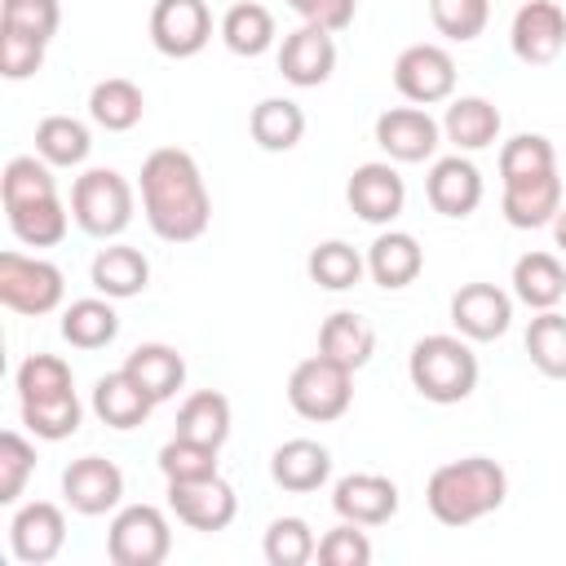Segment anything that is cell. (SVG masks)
Listing matches in <instances>:
<instances>
[{"label":"cell","instance_id":"1","mask_svg":"<svg viewBox=\"0 0 566 566\" xmlns=\"http://www.w3.org/2000/svg\"><path fill=\"white\" fill-rule=\"evenodd\" d=\"M142 208L164 243H195L212 221V199L190 150L159 146L142 164Z\"/></svg>","mask_w":566,"mask_h":566},{"label":"cell","instance_id":"2","mask_svg":"<svg viewBox=\"0 0 566 566\" xmlns=\"http://www.w3.org/2000/svg\"><path fill=\"white\" fill-rule=\"evenodd\" d=\"M504 495H509V478L491 455H464V460L438 464L424 482V504L442 526H469L495 513Z\"/></svg>","mask_w":566,"mask_h":566},{"label":"cell","instance_id":"3","mask_svg":"<svg viewBox=\"0 0 566 566\" xmlns=\"http://www.w3.org/2000/svg\"><path fill=\"white\" fill-rule=\"evenodd\" d=\"M407 376H411V389L438 407H451V402H464L473 389H478V354L469 349L464 336H447V332H433V336H420L407 354Z\"/></svg>","mask_w":566,"mask_h":566},{"label":"cell","instance_id":"4","mask_svg":"<svg viewBox=\"0 0 566 566\" xmlns=\"http://www.w3.org/2000/svg\"><path fill=\"white\" fill-rule=\"evenodd\" d=\"M71 217L93 239H115L133 221V186L115 168H88L71 186Z\"/></svg>","mask_w":566,"mask_h":566},{"label":"cell","instance_id":"5","mask_svg":"<svg viewBox=\"0 0 566 566\" xmlns=\"http://www.w3.org/2000/svg\"><path fill=\"white\" fill-rule=\"evenodd\" d=\"M287 402L301 420H314V424H332L349 411L354 402V371L332 363L327 354H314L305 363L292 367L287 376Z\"/></svg>","mask_w":566,"mask_h":566},{"label":"cell","instance_id":"6","mask_svg":"<svg viewBox=\"0 0 566 566\" xmlns=\"http://www.w3.org/2000/svg\"><path fill=\"white\" fill-rule=\"evenodd\" d=\"M66 296V279L53 261L44 256H22V252H0V305L27 318L53 314Z\"/></svg>","mask_w":566,"mask_h":566},{"label":"cell","instance_id":"7","mask_svg":"<svg viewBox=\"0 0 566 566\" xmlns=\"http://www.w3.org/2000/svg\"><path fill=\"white\" fill-rule=\"evenodd\" d=\"M168 553H172V531L155 504H128L111 517L106 557L115 566H159Z\"/></svg>","mask_w":566,"mask_h":566},{"label":"cell","instance_id":"8","mask_svg":"<svg viewBox=\"0 0 566 566\" xmlns=\"http://www.w3.org/2000/svg\"><path fill=\"white\" fill-rule=\"evenodd\" d=\"M394 88L411 106H433L455 93V57L442 44H407L394 62Z\"/></svg>","mask_w":566,"mask_h":566},{"label":"cell","instance_id":"9","mask_svg":"<svg viewBox=\"0 0 566 566\" xmlns=\"http://www.w3.org/2000/svg\"><path fill=\"white\" fill-rule=\"evenodd\" d=\"M168 509L190 531L217 535V531H226L234 522L239 495L221 473H212V478H199V482H168Z\"/></svg>","mask_w":566,"mask_h":566},{"label":"cell","instance_id":"10","mask_svg":"<svg viewBox=\"0 0 566 566\" xmlns=\"http://www.w3.org/2000/svg\"><path fill=\"white\" fill-rule=\"evenodd\" d=\"M509 44L517 53V62L526 66H548L562 57L566 49V9L557 0H526L513 13L509 27Z\"/></svg>","mask_w":566,"mask_h":566},{"label":"cell","instance_id":"11","mask_svg":"<svg viewBox=\"0 0 566 566\" xmlns=\"http://www.w3.org/2000/svg\"><path fill=\"white\" fill-rule=\"evenodd\" d=\"M212 40V13L203 0H155L150 44L164 57H195Z\"/></svg>","mask_w":566,"mask_h":566},{"label":"cell","instance_id":"12","mask_svg":"<svg viewBox=\"0 0 566 566\" xmlns=\"http://www.w3.org/2000/svg\"><path fill=\"white\" fill-rule=\"evenodd\" d=\"M442 142V124L424 106H389L376 115V146L394 164H424Z\"/></svg>","mask_w":566,"mask_h":566},{"label":"cell","instance_id":"13","mask_svg":"<svg viewBox=\"0 0 566 566\" xmlns=\"http://www.w3.org/2000/svg\"><path fill=\"white\" fill-rule=\"evenodd\" d=\"M62 495L80 517H102L124 500V473L106 455H80L62 469Z\"/></svg>","mask_w":566,"mask_h":566},{"label":"cell","instance_id":"14","mask_svg":"<svg viewBox=\"0 0 566 566\" xmlns=\"http://www.w3.org/2000/svg\"><path fill=\"white\" fill-rule=\"evenodd\" d=\"M345 199L367 226H389L407 203V181L398 177V168L389 159H371L349 172Z\"/></svg>","mask_w":566,"mask_h":566},{"label":"cell","instance_id":"15","mask_svg":"<svg viewBox=\"0 0 566 566\" xmlns=\"http://www.w3.org/2000/svg\"><path fill=\"white\" fill-rule=\"evenodd\" d=\"M62 544H66V517H62L57 504L31 500V504H22L13 513V522H9V548H13V557L22 566L53 562L62 553Z\"/></svg>","mask_w":566,"mask_h":566},{"label":"cell","instance_id":"16","mask_svg":"<svg viewBox=\"0 0 566 566\" xmlns=\"http://www.w3.org/2000/svg\"><path fill=\"white\" fill-rule=\"evenodd\" d=\"M279 71L296 88L327 84L332 71H336V40H332V31H323L314 22H301L296 31H287L283 49H279Z\"/></svg>","mask_w":566,"mask_h":566},{"label":"cell","instance_id":"17","mask_svg":"<svg viewBox=\"0 0 566 566\" xmlns=\"http://www.w3.org/2000/svg\"><path fill=\"white\" fill-rule=\"evenodd\" d=\"M451 323L464 340H495L513 323V296L495 283H464L451 296Z\"/></svg>","mask_w":566,"mask_h":566},{"label":"cell","instance_id":"18","mask_svg":"<svg viewBox=\"0 0 566 566\" xmlns=\"http://www.w3.org/2000/svg\"><path fill=\"white\" fill-rule=\"evenodd\" d=\"M332 509L358 526H385L398 513V486L385 473H345L332 491Z\"/></svg>","mask_w":566,"mask_h":566},{"label":"cell","instance_id":"19","mask_svg":"<svg viewBox=\"0 0 566 566\" xmlns=\"http://www.w3.org/2000/svg\"><path fill=\"white\" fill-rule=\"evenodd\" d=\"M424 195L433 203V212L442 217H469L478 203H482V172L473 159H464L460 150L447 155V159H433L429 177H424Z\"/></svg>","mask_w":566,"mask_h":566},{"label":"cell","instance_id":"20","mask_svg":"<svg viewBox=\"0 0 566 566\" xmlns=\"http://www.w3.org/2000/svg\"><path fill=\"white\" fill-rule=\"evenodd\" d=\"M270 478L292 495H310L332 478V451L314 438H287L270 455Z\"/></svg>","mask_w":566,"mask_h":566},{"label":"cell","instance_id":"21","mask_svg":"<svg viewBox=\"0 0 566 566\" xmlns=\"http://www.w3.org/2000/svg\"><path fill=\"white\" fill-rule=\"evenodd\" d=\"M500 208H504V221L513 230H539V226H548L562 212V177H557V168L553 172H539V177H526V181H509Z\"/></svg>","mask_w":566,"mask_h":566},{"label":"cell","instance_id":"22","mask_svg":"<svg viewBox=\"0 0 566 566\" xmlns=\"http://www.w3.org/2000/svg\"><path fill=\"white\" fill-rule=\"evenodd\" d=\"M424 270V248L416 243V234L407 230H380L367 248V274L385 287V292H398L407 283H416Z\"/></svg>","mask_w":566,"mask_h":566},{"label":"cell","instance_id":"23","mask_svg":"<svg viewBox=\"0 0 566 566\" xmlns=\"http://www.w3.org/2000/svg\"><path fill=\"white\" fill-rule=\"evenodd\" d=\"M93 411L102 424L111 429H137L146 424V416L155 411V398L119 367V371H106L97 385H93Z\"/></svg>","mask_w":566,"mask_h":566},{"label":"cell","instance_id":"24","mask_svg":"<svg viewBox=\"0 0 566 566\" xmlns=\"http://www.w3.org/2000/svg\"><path fill=\"white\" fill-rule=\"evenodd\" d=\"M318 354H327L332 363L358 371V367H367L371 354H376V327H371L363 314H354V310H336V314H327L323 327H318Z\"/></svg>","mask_w":566,"mask_h":566},{"label":"cell","instance_id":"25","mask_svg":"<svg viewBox=\"0 0 566 566\" xmlns=\"http://www.w3.org/2000/svg\"><path fill=\"white\" fill-rule=\"evenodd\" d=\"M88 279H93V287H97L102 296L128 301V296L146 292V283H150V261H146L137 248H128V243H111V248H102V252L93 256Z\"/></svg>","mask_w":566,"mask_h":566},{"label":"cell","instance_id":"26","mask_svg":"<svg viewBox=\"0 0 566 566\" xmlns=\"http://www.w3.org/2000/svg\"><path fill=\"white\" fill-rule=\"evenodd\" d=\"M500 111L486 102V97H451L447 115H442V137L469 155V150H486L495 137H500Z\"/></svg>","mask_w":566,"mask_h":566},{"label":"cell","instance_id":"27","mask_svg":"<svg viewBox=\"0 0 566 566\" xmlns=\"http://www.w3.org/2000/svg\"><path fill=\"white\" fill-rule=\"evenodd\" d=\"M124 371H128L155 402H168V398L181 389V380H186V358H181L172 345H164V340H146V345H137V349L124 358Z\"/></svg>","mask_w":566,"mask_h":566},{"label":"cell","instance_id":"28","mask_svg":"<svg viewBox=\"0 0 566 566\" xmlns=\"http://www.w3.org/2000/svg\"><path fill=\"white\" fill-rule=\"evenodd\" d=\"M88 115H93V124L106 128V133H128V128H137L142 115H146V93H142L133 80L111 75V80L93 84V93H88Z\"/></svg>","mask_w":566,"mask_h":566},{"label":"cell","instance_id":"29","mask_svg":"<svg viewBox=\"0 0 566 566\" xmlns=\"http://www.w3.org/2000/svg\"><path fill=\"white\" fill-rule=\"evenodd\" d=\"M248 133L261 150L279 155V150H292L301 137H305V111L292 102V97H261L248 115Z\"/></svg>","mask_w":566,"mask_h":566},{"label":"cell","instance_id":"30","mask_svg":"<svg viewBox=\"0 0 566 566\" xmlns=\"http://www.w3.org/2000/svg\"><path fill=\"white\" fill-rule=\"evenodd\" d=\"M513 296L531 310H553L566 296V270L553 252H526L513 261Z\"/></svg>","mask_w":566,"mask_h":566},{"label":"cell","instance_id":"31","mask_svg":"<svg viewBox=\"0 0 566 566\" xmlns=\"http://www.w3.org/2000/svg\"><path fill=\"white\" fill-rule=\"evenodd\" d=\"M119 336V314L111 296H84L62 310V340L75 349H102Z\"/></svg>","mask_w":566,"mask_h":566},{"label":"cell","instance_id":"32","mask_svg":"<svg viewBox=\"0 0 566 566\" xmlns=\"http://www.w3.org/2000/svg\"><path fill=\"white\" fill-rule=\"evenodd\" d=\"M177 438H190V442H203V447H217L230 438V398L217 394V389H199L181 402L177 411Z\"/></svg>","mask_w":566,"mask_h":566},{"label":"cell","instance_id":"33","mask_svg":"<svg viewBox=\"0 0 566 566\" xmlns=\"http://www.w3.org/2000/svg\"><path fill=\"white\" fill-rule=\"evenodd\" d=\"M221 40L239 57H261L274 44V13L265 4H256V0H239L221 18Z\"/></svg>","mask_w":566,"mask_h":566},{"label":"cell","instance_id":"34","mask_svg":"<svg viewBox=\"0 0 566 566\" xmlns=\"http://www.w3.org/2000/svg\"><path fill=\"white\" fill-rule=\"evenodd\" d=\"M93 150V137L88 128L75 119V115H44L35 124V155L53 168H75L84 164Z\"/></svg>","mask_w":566,"mask_h":566},{"label":"cell","instance_id":"35","mask_svg":"<svg viewBox=\"0 0 566 566\" xmlns=\"http://www.w3.org/2000/svg\"><path fill=\"white\" fill-rule=\"evenodd\" d=\"M53 195H57L53 164H44L40 155H13V159L4 164V177H0V199H4V208L40 203V199H53Z\"/></svg>","mask_w":566,"mask_h":566},{"label":"cell","instance_id":"36","mask_svg":"<svg viewBox=\"0 0 566 566\" xmlns=\"http://www.w3.org/2000/svg\"><path fill=\"white\" fill-rule=\"evenodd\" d=\"M9 212V230H13V239L18 243H27V248H53V243H62L66 239V208H62V199L53 195V199H40V203H22V208H4Z\"/></svg>","mask_w":566,"mask_h":566},{"label":"cell","instance_id":"37","mask_svg":"<svg viewBox=\"0 0 566 566\" xmlns=\"http://www.w3.org/2000/svg\"><path fill=\"white\" fill-rule=\"evenodd\" d=\"M526 354L548 380H566V314L539 310L526 327Z\"/></svg>","mask_w":566,"mask_h":566},{"label":"cell","instance_id":"38","mask_svg":"<svg viewBox=\"0 0 566 566\" xmlns=\"http://www.w3.org/2000/svg\"><path fill=\"white\" fill-rule=\"evenodd\" d=\"M557 168V150L544 133H517L500 146V181H526V177H539V172H553Z\"/></svg>","mask_w":566,"mask_h":566},{"label":"cell","instance_id":"39","mask_svg":"<svg viewBox=\"0 0 566 566\" xmlns=\"http://www.w3.org/2000/svg\"><path fill=\"white\" fill-rule=\"evenodd\" d=\"M305 270H310V279H314L318 287H327V292H345V287H354V283L363 279L367 261H363L358 248H349L345 239H327V243H318V248L310 252Z\"/></svg>","mask_w":566,"mask_h":566},{"label":"cell","instance_id":"40","mask_svg":"<svg viewBox=\"0 0 566 566\" xmlns=\"http://www.w3.org/2000/svg\"><path fill=\"white\" fill-rule=\"evenodd\" d=\"M80 420H84V407H80L75 389H71V394H57V398L22 402V424H27L35 438H44V442L71 438V433L80 429Z\"/></svg>","mask_w":566,"mask_h":566},{"label":"cell","instance_id":"41","mask_svg":"<svg viewBox=\"0 0 566 566\" xmlns=\"http://www.w3.org/2000/svg\"><path fill=\"white\" fill-rule=\"evenodd\" d=\"M261 553H265L270 566H305V562H314L318 539H314V531H310L305 517H274L265 526Z\"/></svg>","mask_w":566,"mask_h":566},{"label":"cell","instance_id":"42","mask_svg":"<svg viewBox=\"0 0 566 566\" xmlns=\"http://www.w3.org/2000/svg\"><path fill=\"white\" fill-rule=\"evenodd\" d=\"M71 389H75V380H71L66 358H57V354H31V358H22V367H18V398L22 402L57 398V394H71Z\"/></svg>","mask_w":566,"mask_h":566},{"label":"cell","instance_id":"43","mask_svg":"<svg viewBox=\"0 0 566 566\" xmlns=\"http://www.w3.org/2000/svg\"><path fill=\"white\" fill-rule=\"evenodd\" d=\"M159 473L164 482H199V478H212L217 473V447H203V442H190V438H168L159 447Z\"/></svg>","mask_w":566,"mask_h":566},{"label":"cell","instance_id":"44","mask_svg":"<svg viewBox=\"0 0 566 566\" xmlns=\"http://www.w3.org/2000/svg\"><path fill=\"white\" fill-rule=\"evenodd\" d=\"M429 18L438 27V35L469 44L486 31L491 22V0H429Z\"/></svg>","mask_w":566,"mask_h":566},{"label":"cell","instance_id":"45","mask_svg":"<svg viewBox=\"0 0 566 566\" xmlns=\"http://www.w3.org/2000/svg\"><path fill=\"white\" fill-rule=\"evenodd\" d=\"M0 27L49 44L57 35V27H62V4L57 0H4L0 4Z\"/></svg>","mask_w":566,"mask_h":566},{"label":"cell","instance_id":"46","mask_svg":"<svg viewBox=\"0 0 566 566\" xmlns=\"http://www.w3.org/2000/svg\"><path fill=\"white\" fill-rule=\"evenodd\" d=\"M31 473H35V447L18 429H4L0 433V504H18Z\"/></svg>","mask_w":566,"mask_h":566},{"label":"cell","instance_id":"47","mask_svg":"<svg viewBox=\"0 0 566 566\" xmlns=\"http://www.w3.org/2000/svg\"><path fill=\"white\" fill-rule=\"evenodd\" d=\"M323 566H367L371 562V539L358 531V522H345L332 526L323 539H318V553H314Z\"/></svg>","mask_w":566,"mask_h":566},{"label":"cell","instance_id":"48","mask_svg":"<svg viewBox=\"0 0 566 566\" xmlns=\"http://www.w3.org/2000/svg\"><path fill=\"white\" fill-rule=\"evenodd\" d=\"M44 66V44L22 35V31H4L0 27V75L4 80H27Z\"/></svg>","mask_w":566,"mask_h":566},{"label":"cell","instance_id":"49","mask_svg":"<svg viewBox=\"0 0 566 566\" xmlns=\"http://www.w3.org/2000/svg\"><path fill=\"white\" fill-rule=\"evenodd\" d=\"M287 4H292V13H301V22H314L332 35L345 31L358 13V0H287Z\"/></svg>","mask_w":566,"mask_h":566},{"label":"cell","instance_id":"50","mask_svg":"<svg viewBox=\"0 0 566 566\" xmlns=\"http://www.w3.org/2000/svg\"><path fill=\"white\" fill-rule=\"evenodd\" d=\"M553 239H557V248L566 252V212H557V217H553Z\"/></svg>","mask_w":566,"mask_h":566}]
</instances>
